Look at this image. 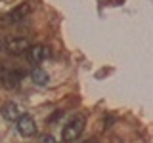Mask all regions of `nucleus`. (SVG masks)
<instances>
[{"label": "nucleus", "mask_w": 153, "mask_h": 143, "mask_svg": "<svg viewBox=\"0 0 153 143\" xmlns=\"http://www.w3.org/2000/svg\"><path fill=\"white\" fill-rule=\"evenodd\" d=\"M2 114H4V118H6V120L16 122L23 113H21V109H19V105H17V103L10 101V103H6V105L2 107Z\"/></svg>", "instance_id": "6"}, {"label": "nucleus", "mask_w": 153, "mask_h": 143, "mask_svg": "<svg viewBox=\"0 0 153 143\" xmlns=\"http://www.w3.org/2000/svg\"><path fill=\"white\" fill-rule=\"evenodd\" d=\"M40 143H56V139H54L52 136H44V137L40 139Z\"/></svg>", "instance_id": "9"}, {"label": "nucleus", "mask_w": 153, "mask_h": 143, "mask_svg": "<svg viewBox=\"0 0 153 143\" xmlns=\"http://www.w3.org/2000/svg\"><path fill=\"white\" fill-rule=\"evenodd\" d=\"M21 78H23L21 71H8V73H4V76H2V82L6 84L8 88H13V86H17L21 82Z\"/></svg>", "instance_id": "7"}, {"label": "nucleus", "mask_w": 153, "mask_h": 143, "mask_svg": "<svg viewBox=\"0 0 153 143\" xmlns=\"http://www.w3.org/2000/svg\"><path fill=\"white\" fill-rule=\"evenodd\" d=\"M82 143H98V139H94V137H90V139H86V141H82Z\"/></svg>", "instance_id": "10"}, {"label": "nucleus", "mask_w": 153, "mask_h": 143, "mask_svg": "<svg viewBox=\"0 0 153 143\" xmlns=\"http://www.w3.org/2000/svg\"><path fill=\"white\" fill-rule=\"evenodd\" d=\"M16 126H17V132L21 133L23 137H31V136H35L36 133V122H35V118L31 116V114H21V116L16 120Z\"/></svg>", "instance_id": "4"}, {"label": "nucleus", "mask_w": 153, "mask_h": 143, "mask_svg": "<svg viewBox=\"0 0 153 143\" xmlns=\"http://www.w3.org/2000/svg\"><path fill=\"white\" fill-rule=\"evenodd\" d=\"M2 48H4V40H2V38H0V50H2Z\"/></svg>", "instance_id": "11"}, {"label": "nucleus", "mask_w": 153, "mask_h": 143, "mask_svg": "<svg viewBox=\"0 0 153 143\" xmlns=\"http://www.w3.org/2000/svg\"><path fill=\"white\" fill-rule=\"evenodd\" d=\"M31 10H33V4H31V0H27V2L19 4L16 10H12L10 13H6V15H4L6 19H4L2 23H19V21H23L25 17H29Z\"/></svg>", "instance_id": "3"}, {"label": "nucleus", "mask_w": 153, "mask_h": 143, "mask_svg": "<svg viewBox=\"0 0 153 143\" xmlns=\"http://www.w3.org/2000/svg\"><path fill=\"white\" fill-rule=\"evenodd\" d=\"M84 124H86V120H84L82 114H76V116L69 118V122H67L63 126V130H61V139H63V143H75L82 136Z\"/></svg>", "instance_id": "1"}, {"label": "nucleus", "mask_w": 153, "mask_h": 143, "mask_svg": "<svg viewBox=\"0 0 153 143\" xmlns=\"http://www.w3.org/2000/svg\"><path fill=\"white\" fill-rule=\"evenodd\" d=\"M29 48H31V42L23 36H10L4 40V50L10 55H21L25 52H29Z\"/></svg>", "instance_id": "2"}, {"label": "nucleus", "mask_w": 153, "mask_h": 143, "mask_svg": "<svg viewBox=\"0 0 153 143\" xmlns=\"http://www.w3.org/2000/svg\"><path fill=\"white\" fill-rule=\"evenodd\" d=\"M48 55H50V50H48L46 46H42V44H36V46H31V48H29L27 59H29V63L38 65V63H42Z\"/></svg>", "instance_id": "5"}, {"label": "nucleus", "mask_w": 153, "mask_h": 143, "mask_svg": "<svg viewBox=\"0 0 153 143\" xmlns=\"http://www.w3.org/2000/svg\"><path fill=\"white\" fill-rule=\"evenodd\" d=\"M31 80L35 84H38V86H44V84H48V80H50V76H48V73L46 71H42V69H33L31 71Z\"/></svg>", "instance_id": "8"}]
</instances>
